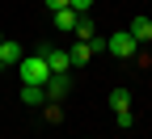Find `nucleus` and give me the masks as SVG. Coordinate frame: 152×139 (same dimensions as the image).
Wrapping results in <instances>:
<instances>
[{
    "label": "nucleus",
    "mask_w": 152,
    "mask_h": 139,
    "mask_svg": "<svg viewBox=\"0 0 152 139\" xmlns=\"http://www.w3.org/2000/svg\"><path fill=\"white\" fill-rule=\"evenodd\" d=\"M68 9L80 13V17H89V13H93V0H68Z\"/></svg>",
    "instance_id": "11"
},
{
    "label": "nucleus",
    "mask_w": 152,
    "mask_h": 139,
    "mask_svg": "<svg viewBox=\"0 0 152 139\" xmlns=\"http://www.w3.org/2000/svg\"><path fill=\"white\" fill-rule=\"evenodd\" d=\"M0 72H4V63H0Z\"/></svg>",
    "instance_id": "14"
},
{
    "label": "nucleus",
    "mask_w": 152,
    "mask_h": 139,
    "mask_svg": "<svg viewBox=\"0 0 152 139\" xmlns=\"http://www.w3.org/2000/svg\"><path fill=\"white\" fill-rule=\"evenodd\" d=\"M72 38H76V42H93V38H97V30H93V21H89V17H80V21H76Z\"/></svg>",
    "instance_id": "10"
},
{
    "label": "nucleus",
    "mask_w": 152,
    "mask_h": 139,
    "mask_svg": "<svg viewBox=\"0 0 152 139\" xmlns=\"http://www.w3.org/2000/svg\"><path fill=\"white\" fill-rule=\"evenodd\" d=\"M21 101H26L30 110H42V106H47V89H42V84H21Z\"/></svg>",
    "instance_id": "7"
},
{
    "label": "nucleus",
    "mask_w": 152,
    "mask_h": 139,
    "mask_svg": "<svg viewBox=\"0 0 152 139\" xmlns=\"http://www.w3.org/2000/svg\"><path fill=\"white\" fill-rule=\"evenodd\" d=\"M47 9H51V13H59V9H68V0H47Z\"/></svg>",
    "instance_id": "13"
},
{
    "label": "nucleus",
    "mask_w": 152,
    "mask_h": 139,
    "mask_svg": "<svg viewBox=\"0 0 152 139\" xmlns=\"http://www.w3.org/2000/svg\"><path fill=\"white\" fill-rule=\"evenodd\" d=\"M110 110H114V122H118V127H131V122H135V114H131V93L127 89H114L110 93Z\"/></svg>",
    "instance_id": "3"
},
{
    "label": "nucleus",
    "mask_w": 152,
    "mask_h": 139,
    "mask_svg": "<svg viewBox=\"0 0 152 139\" xmlns=\"http://www.w3.org/2000/svg\"><path fill=\"white\" fill-rule=\"evenodd\" d=\"M127 34L135 38L140 47H144V42H152V17H135V21L127 25Z\"/></svg>",
    "instance_id": "8"
},
{
    "label": "nucleus",
    "mask_w": 152,
    "mask_h": 139,
    "mask_svg": "<svg viewBox=\"0 0 152 139\" xmlns=\"http://www.w3.org/2000/svg\"><path fill=\"white\" fill-rule=\"evenodd\" d=\"M106 51H110L114 59H123V63H127V59H135V55H140V42H135L127 30H118V34H110V38H106Z\"/></svg>",
    "instance_id": "2"
},
{
    "label": "nucleus",
    "mask_w": 152,
    "mask_h": 139,
    "mask_svg": "<svg viewBox=\"0 0 152 139\" xmlns=\"http://www.w3.org/2000/svg\"><path fill=\"white\" fill-rule=\"evenodd\" d=\"M0 38H4V34H0Z\"/></svg>",
    "instance_id": "15"
},
{
    "label": "nucleus",
    "mask_w": 152,
    "mask_h": 139,
    "mask_svg": "<svg viewBox=\"0 0 152 139\" xmlns=\"http://www.w3.org/2000/svg\"><path fill=\"white\" fill-rule=\"evenodd\" d=\"M42 114H47V122H59V118H64L59 101H47V106H42Z\"/></svg>",
    "instance_id": "12"
},
{
    "label": "nucleus",
    "mask_w": 152,
    "mask_h": 139,
    "mask_svg": "<svg viewBox=\"0 0 152 139\" xmlns=\"http://www.w3.org/2000/svg\"><path fill=\"white\" fill-rule=\"evenodd\" d=\"M42 89H47V101H64V97L72 93V80H68V76H51Z\"/></svg>",
    "instance_id": "5"
},
{
    "label": "nucleus",
    "mask_w": 152,
    "mask_h": 139,
    "mask_svg": "<svg viewBox=\"0 0 152 139\" xmlns=\"http://www.w3.org/2000/svg\"><path fill=\"white\" fill-rule=\"evenodd\" d=\"M38 51L47 55V68H51V76H68V68H72V59H68V51H59V47H51V42H42Z\"/></svg>",
    "instance_id": "4"
},
{
    "label": "nucleus",
    "mask_w": 152,
    "mask_h": 139,
    "mask_svg": "<svg viewBox=\"0 0 152 139\" xmlns=\"http://www.w3.org/2000/svg\"><path fill=\"white\" fill-rule=\"evenodd\" d=\"M17 72H21V84H47V80H51V68H47V55H42V51L21 55Z\"/></svg>",
    "instance_id": "1"
},
{
    "label": "nucleus",
    "mask_w": 152,
    "mask_h": 139,
    "mask_svg": "<svg viewBox=\"0 0 152 139\" xmlns=\"http://www.w3.org/2000/svg\"><path fill=\"white\" fill-rule=\"evenodd\" d=\"M51 17H55V30H59V34H72L76 21H80V13H72V9H59V13H51Z\"/></svg>",
    "instance_id": "9"
},
{
    "label": "nucleus",
    "mask_w": 152,
    "mask_h": 139,
    "mask_svg": "<svg viewBox=\"0 0 152 139\" xmlns=\"http://www.w3.org/2000/svg\"><path fill=\"white\" fill-rule=\"evenodd\" d=\"M21 47H17L13 42V38H0V63H4V68H17V63H21Z\"/></svg>",
    "instance_id": "6"
}]
</instances>
